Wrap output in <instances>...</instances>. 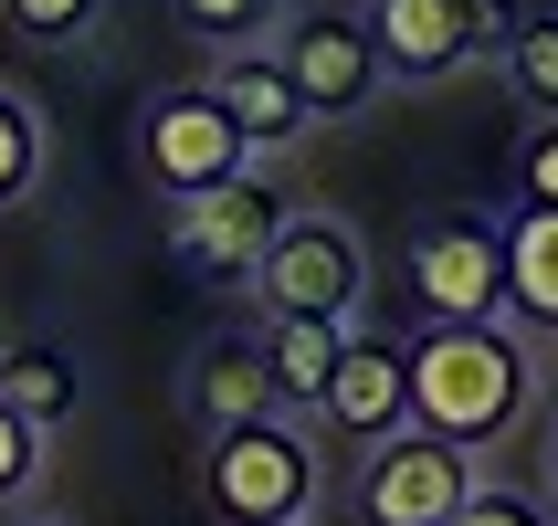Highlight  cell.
Instances as JSON below:
<instances>
[{
  "label": "cell",
  "mask_w": 558,
  "mask_h": 526,
  "mask_svg": "<svg viewBox=\"0 0 558 526\" xmlns=\"http://www.w3.org/2000/svg\"><path fill=\"white\" fill-rule=\"evenodd\" d=\"M527 411H537V347L506 316H485V327H422L411 338V421L422 432L485 453Z\"/></svg>",
  "instance_id": "6da1fadb"
},
{
  "label": "cell",
  "mask_w": 558,
  "mask_h": 526,
  "mask_svg": "<svg viewBox=\"0 0 558 526\" xmlns=\"http://www.w3.org/2000/svg\"><path fill=\"white\" fill-rule=\"evenodd\" d=\"M201 505H211L221 526H306V505H316V442L295 432V411L201 442Z\"/></svg>",
  "instance_id": "7a4b0ae2"
},
{
  "label": "cell",
  "mask_w": 558,
  "mask_h": 526,
  "mask_svg": "<svg viewBox=\"0 0 558 526\" xmlns=\"http://www.w3.org/2000/svg\"><path fill=\"white\" fill-rule=\"evenodd\" d=\"M253 316H327V327H359L369 306V253L338 211H284L275 253L253 264Z\"/></svg>",
  "instance_id": "3957f363"
},
{
  "label": "cell",
  "mask_w": 558,
  "mask_h": 526,
  "mask_svg": "<svg viewBox=\"0 0 558 526\" xmlns=\"http://www.w3.org/2000/svg\"><path fill=\"white\" fill-rule=\"evenodd\" d=\"M411 306H422V327L506 316V221L496 211H433L411 232Z\"/></svg>",
  "instance_id": "277c9868"
},
{
  "label": "cell",
  "mask_w": 558,
  "mask_h": 526,
  "mask_svg": "<svg viewBox=\"0 0 558 526\" xmlns=\"http://www.w3.org/2000/svg\"><path fill=\"white\" fill-rule=\"evenodd\" d=\"M359 22H369L379 63L401 74V85H442V74H464V63L506 53V0H359Z\"/></svg>",
  "instance_id": "5b68a950"
},
{
  "label": "cell",
  "mask_w": 558,
  "mask_h": 526,
  "mask_svg": "<svg viewBox=\"0 0 558 526\" xmlns=\"http://www.w3.org/2000/svg\"><path fill=\"white\" fill-rule=\"evenodd\" d=\"M474 485H485V474H474L464 442L401 421V432H379L369 464H359V516H369V526H453Z\"/></svg>",
  "instance_id": "8992f818"
},
{
  "label": "cell",
  "mask_w": 558,
  "mask_h": 526,
  "mask_svg": "<svg viewBox=\"0 0 558 526\" xmlns=\"http://www.w3.org/2000/svg\"><path fill=\"white\" fill-rule=\"evenodd\" d=\"M137 169H148L158 200H190V189L243 180L253 148H243V126L221 117L211 85H180V95H148V117H137Z\"/></svg>",
  "instance_id": "52a82bcc"
},
{
  "label": "cell",
  "mask_w": 558,
  "mask_h": 526,
  "mask_svg": "<svg viewBox=\"0 0 558 526\" xmlns=\"http://www.w3.org/2000/svg\"><path fill=\"white\" fill-rule=\"evenodd\" d=\"M284 232V189L275 180H221V189H190V200H169V253H180L201 284H253V264L275 253Z\"/></svg>",
  "instance_id": "ba28073f"
},
{
  "label": "cell",
  "mask_w": 558,
  "mask_h": 526,
  "mask_svg": "<svg viewBox=\"0 0 558 526\" xmlns=\"http://www.w3.org/2000/svg\"><path fill=\"white\" fill-rule=\"evenodd\" d=\"M275 63L295 74V95H306V117L316 126H338V117H369L379 85H390V63H379L369 22L359 11H295L275 42Z\"/></svg>",
  "instance_id": "9c48e42d"
},
{
  "label": "cell",
  "mask_w": 558,
  "mask_h": 526,
  "mask_svg": "<svg viewBox=\"0 0 558 526\" xmlns=\"http://www.w3.org/2000/svg\"><path fill=\"white\" fill-rule=\"evenodd\" d=\"M316 421H327V432H348V442L401 432V421H411V347H401V338H359V327H348L338 379H327Z\"/></svg>",
  "instance_id": "30bf717a"
},
{
  "label": "cell",
  "mask_w": 558,
  "mask_h": 526,
  "mask_svg": "<svg viewBox=\"0 0 558 526\" xmlns=\"http://www.w3.org/2000/svg\"><path fill=\"white\" fill-rule=\"evenodd\" d=\"M201 85L221 95V117L243 126V148H253V158H284V148H295V137L316 126V117H306V95H295V74H284V63L264 53V42L221 53L211 74H201Z\"/></svg>",
  "instance_id": "8fae6325"
},
{
  "label": "cell",
  "mask_w": 558,
  "mask_h": 526,
  "mask_svg": "<svg viewBox=\"0 0 558 526\" xmlns=\"http://www.w3.org/2000/svg\"><path fill=\"white\" fill-rule=\"evenodd\" d=\"M275 369H264V338H211L190 358V421L201 432H243V421H275Z\"/></svg>",
  "instance_id": "7c38bea8"
},
{
  "label": "cell",
  "mask_w": 558,
  "mask_h": 526,
  "mask_svg": "<svg viewBox=\"0 0 558 526\" xmlns=\"http://www.w3.org/2000/svg\"><path fill=\"white\" fill-rule=\"evenodd\" d=\"M506 327L527 347L558 338V211H506Z\"/></svg>",
  "instance_id": "4fadbf2b"
},
{
  "label": "cell",
  "mask_w": 558,
  "mask_h": 526,
  "mask_svg": "<svg viewBox=\"0 0 558 526\" xmlns=\"http://www.w3.org/2000/svg\"><path fill=\"white\" fill-rule=\"evenodd\" d=\"M338 347H348V327H327V316H264V369H275V401L295 411V421L327 401Z\"/></svg>",
  "instance_id": "5bb4252c"
},
{
  "label": "cell",
  "mask_w": 558,
  "mask_h": 526,
  "mask_svg": "<svg viewBox=\"0 0 558 526\" xmlns=\"http://www.w3.org/2000/svg\"><path fill=\"white\" fill-rule=\"evenodd\" d=\"M0 401L22 411V421H43V432H63L74 401H85V369L63 347H0Z\"/></svg>",
  "instance_id": "9a60e30c"
},
{
  "label": "cell",
  "mask_w": 558,
  "mask_h": 526,
  "mask_svg": "<svg viewBox=\"0 0 558 526\" xmlns=\"http://www.w3.org/2000/svg\"><path fill=\"white\" fill-rule=\"evenodd\" d=\"M43 169H53V137H43V106L0 85V211H22L32 189H43Z\"/></svg>",
  "instance_id": "2e32d148"
},
{
  "label": "cell",
  "mask_w": 558,
  "mask_h": 526,
  "mask_svg": "<svg viewBox=\"0 0 558 526\" xmlns=\"http://www.w3.org/2000/svg\"><path fill=\"white\" fill-rule=\"evenodd\" d=\"M496 63H506V85H517L527 117H558V22H517Z\"/></svg>",
  "instance_id": "e0dca14e"
},
{
  "label": "cell",
  "mask_w": 558,
  "mask_h": 526,
  "mask_svg": "<svg viewBox=\"0 0 558 526\" xmlns=\"http://www.w3.org/2000/svg\"><path fill=\"white\" fill-rule=\"evenodd\" d=\"M43 464H53V432H43V421H22V411L0 401V516L43 485Z\"/></svg>",
  "instance_id": "ac0fdd59"
},
{
  "label": "cell",
  "mask_w": 558,
  "mask_h": 526,
  "mask_svg": "<svg viewBox=\"0 0 558 526\" xmlns=\"http://www.w3.org/2000/svg\"><path fill=\"white\" fill-rule=\"evenodd\" d=\"M95 11H106V0H0V22L22 32V42H43V53L85 42V32H95Z\"/></svg>",
  "instance_id": "d6986e66"
},
{
  "label": "cell",
  "mask_w": 558,
  "mask_h": 526,
  "mask_svg": "<svg viewBox=\"0 0 558 526\" xmlns=\"http://www.w3.org/2000/svg\"><path fill=\"white\" fill-rule=\"evenodd\" d=\"M517 200H527V211H558V117H537L527 137H517Z\"/></svg>",
  "instance_id": "ffe728a7"
},
{
  "label": "cell",
  "mask_w": 558,
  "mask_h": 526,
  "mask_svg": "<svg viewBox=\"0 0 558 526\" xmlns=\"http://www.w3.org/2000/svg\"><path fill=\"white\" fill-rule=\"evenodd\" d=\"M169 11H180L201 42H221V53H243L253 32H264V0H169Z\"/></svg>",
  "instance_id": "44dd1931"
},
{
  "label": "cell",
  "mask_w": 558,
  "mask_h": 526,
  "mask_svg": "<svg viewBox=\"0 0 558 526\" xmlns=\"http://www.w3.org/2000/svg\"><path fill=\"white\" fill-rule=\"evenodd\" d=\"M453 526H558V505H548V496H527V485H474Z\"/></svg>",
  "instance_id": "7402d4cb"
},
{
  "label": "cell",
  "mask_w": 558,
  "mask_h": 526,
  "mask_svg": "<svg viewBox=\"0 0 558 526\" xmlns=\"http://www.w3.org/2000/svg\"><path fill=\"white\" fill-rule=\"evenodd\" d=\"M537 411H548V421H558V338L537 347Z\"/></svg>",
  "instance_id": "603a6c76"
},
{
  "label": "cell",
  "mask_w": 558,
  "mask_h": 526,
  "mask_svg": "<svg viewBox=\"0 0 558 526\" xmlns=\"http://www.w3.org/2000/svg\"><path fill=\"white\" fill-rule=\"evenodd\" d=\"M0 526H63V516H0Z\"/></svg>",
  "instance_id": "cb8c5ba5"
},
{
  "label": "cell",
  "mask_w": 558,
  "mask_h": 526,
  "mask_svg": "<svg viewBox=\"0 0 558 526\" xmlns=\"http://www.w3.org/2000/svg\"><path fill=\"white\" fill-rule=\"evenodd\" d=\"M548 505H558V442H548Z\"/></svg>",
  "instance_id": "d4e9b609"
}]
</instances>
